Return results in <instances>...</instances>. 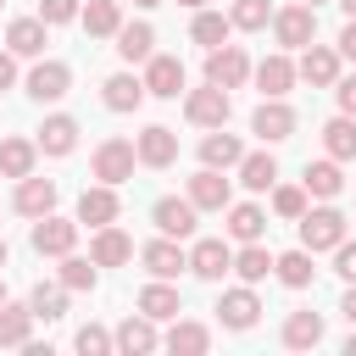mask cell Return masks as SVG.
Segmentation results:
<instances>
[{"label": "cell", "mask_w": 356, "mask_h": 356, "mask_svg": "<svg viewBox=\"0 0 356 356\" xmlns=\"http://www.w3.org/2000/svg\"><path fill=\"white\" fill-rule=\"evenodd\" d=\"M295 222H300V245H306V250L317 256V250H334V245L345 239V222H350V217H345L339 206H328V200H323V206L300 211Z\"/></svg>", "instance_id": "cell-1"}, {"label": "cell", "mask_w": 356, "mask_h": 356, "mask_svg": "<svg viewBox=\"0 0 356 356\" xmlns=\"http://www.w3.org/2000/svg\"><path fill=\"white\" fill-rule=\"evenodd\" d=\"M273 39H278V50H306L312 39H317V6H284V11H273Z\"/></svg>", "instance_id": "cell-2"}, {"label": "cell", "mask_w": 356, "mask_h": 356, "mask_svg": "<svg viewBox=\"0 0 356 356\" xmlns=\"http://www.w3.org/2000/svg\"><path fill=\"white\" fill-rule=\"evenodd\" d=\"M228 111H234V100H228V89H217V83H200V89L184 95V117H189L195 128H222Z\"/></svg>", "instance_id": "cell-3"}, {"label": "cell", "mask_w": 356, "mask_h": 356, "mask_svg": "<svg viewBox=\"0 0 356 356\" xmlns=\"http://www.w3.org/2000/svg\"><path fill=\"white\" fill-rule=\"evenodd\" d=\"M89 167H95V178H100V184H128V178H134V167H139L134 139H100Z\"/></svg>", "instance_id": "cell-4"}, {"label": "cell", "mask_w": 356, "mask_h": 356, "mask_svg": "<svg viewBox=\"0 0 356 356\" xmlns=\"http://www.w3.org/2000/svg\"><path fill=\"white\" fill-rule=\"evenodd\" d=\"M33 250L39 256H67L72 245H78V217H56V211H44V217H33Z\"/></svg>", "instance_id": "cell-5"}, {"label": "cell", "mask_w": 356, "mask_h": 356, "mask_svg": "<svg viewBox=\"0 0 356 356\" xmlns=\"http://www.w3.org/2000/svg\"><path fill=\"white\" fill-rule=\"evenodd\" d=\"M250 78V56L239 50V44H217V50H206V83H217V89H239Z\"/></svg>", "instance_id": "cell-6"}, {"label": "cell", "mask_w": 356, "mask_h": 356, "mask_svg": "<svg viewBox=\"0 0 356 356\" xmlns=\"http://www.w3.org/2000/svg\"><path fill=\"white\" fill-rule=\"evenodd\" d=\"M195 217H200V206H195L189 195H184V200H178V195H161V200L150 206V222H156L167 239H189V234H195Z\"/></svg>", "instance_id": "cell-7"}, {"label": "cell", "mask_w": 356, "mask_h": 356, "mask_svg": "<svg viewBox=\"0 0 356 356\" xmlns=\"http://www.w3.org/2000/svg\"><path fill=\"white\" fill-rule=\"evenodd\" d=\"M256 317H261V300H256V289H250V284L222 289V300H217V323H222V328L245 334V328H256Z\"/></svg>", "instance_id": "cell-8"}, {"label": "cell", "mask_w": 356, "mask_h": 356, "mask_svg": "<svg viewBox=\"0 0 356 356\" xmlns=\"http://www.w3.org/2000/svg\"><path fill=\"white\" fill-rule=\"evenodd\" d=\"M295 78H306L312 89H334V78H339V50L312 39V44L300 50V67H295Z\"/></svg>", "instance_id": "cell-9"}, {"label": "cell", "mask_w": 356, "mask_h": 356, "mask_svg": "<svg viewBox=\"0 0 356 356\" xmlns=\"http://www.w3.org/2000/svg\"><path fill=\"white\" fill-rule=\"evenodd\" d=\"M250 78H256L261 100H284V95L295 89V61H289L284 50H273L267 61H256V67H250Z\"/></svg>", "instance_id": "cell-10"}, {"label": "cell", "mask_w": 356, "mask_h": 356, "mask_svg": "<svg viewBox=\"0 0 356 356\" xmlns=\"http://www.w3.org/2000/svg\"><path fill=\"white\" fill-rule=\"evenodd\" d=\"M189 273L206 284H222V273H234V250L222 239H195L189 245Z\"/></svg>", "instance_id": "cell-11"}, {"label": "cell", "mask_w": 356, "mask_h": 356, "mask_svg": "<svg viewBox=\"0 0 356 356\" xmlns=\"http://www.w3.org/2000/svg\"><path fill=\"white\" fill-rule=\"evenodd\" d=\"M67 89H72V67H67V61H33V67H28V95H33L39 106H44V100H61Z\"/></svg>", "instance_id": "cell-12"}, {"label": "cell", "mask_w": 356, "mask_h": 356, "mask_svg": "<svg viewBox=\"0 0 356 356\" xmlns=\"http://www.w3.org/2000/svg\"><path fill=\"white\" fill-rule=\"evenodd\" d=\"M250 134H256L261 145H284V139L295 134V111H289L284 100H261L256 117H250Z\"/></svg>", "instance_id": "cell-13"}, {"label": "cell", "mask_w": 356, "mask_h": 356, "mask_svg": "<svg viewBox=\"0 0 356 356\" xmlns=\"http://www.w3.org/2000/svg\"><path fill=\"white\" fill-rule=\"evenodd\" d=\"M134 156H139V167H172V161H178V134L161 128V122H150V128L134 139Z\"/></svg>", "instance_id": "cell-14"}, {"label": "cell", "mask_w": 356, "mask_h": 356, "mask_svg": "<svg viewBox=\"0 0 356 356\" xmlns=\"http://www.w3.org/2000/svg\"><path fill=\"white\" fill-rule=\"evenodd\" d=\"M117 211H122L117 184H95V189L78 195V228H83V222H89V228H106V222H117Z\"/></svg>", "instance_id": "cell-15"}, {"label": "cell", "mask_w": 356, "mask_h": 356, "mask_svg": "<svg viewBox=\"0 0 356 356\" xmlns=\"http://www.w3.org/2000/svg\"><path fill=\"white\" fill-rule=\"evenodd\" d=\"M184 195H189V200H195L200 211H222V206L234 200V184H228V178H222L217 167H200V172L189 178V189H184Z\"/></svg>", "instance_id": "cell-16"}, {"label": "cell", "mask_w": 356, "mask_h": 356, "mask_svg": "<svg viewBox=\"0 0 356 356\" xmlns=\"http://www.w3.org/2000/svg\"><path fill=\"white\" fill-rule=\"evenodd\" d=\"M139 261H145V273H150V278H178V273L189 267V250H178V239H167V234H161V239H150V245L139 250Z\"/></svg>", "instance_id": "cell-17"}, {"label": "cell", "mask_w": 356, "mask_h": 356, "mask_svg": "<svg viewBox=\"0 0 356 356\" xmlns=\"http://www.w3.org/2000/svg\"><path fill=\"white\" fill-rule=\"evenodd\" d=\"M178 89H184V67H178V56H150V61H145V95H156V100H178Z\"/></svg>", "instance_id": "cell-18"}, {"label": "cell", "mask_w": 356, "mask_h": 356, "mask_svg": "<svg viewBox=\"0 0 356 356\" xmlns=\"http://www.w3.org/2000/svg\"><path fill=\"white\" fill-rule=\"evenodd\" d=\"M11 206L22 211V217H44V211H56V178H17V195H11Z\"/></svg>", "instance_id": "cell-19"}, {"label": "cell", "mask_w": 356, "mask_h": 356, "mask_svg": "<svg viewBox=\"0 0 356 356\" xmlns=\"http://www.w3.org/2000/svg\"><path fill=\"white\" fill-rule=\"evenodd\" d=\"M128 256H134V239H128L117 222L95 228V239H89V261H95V267H122Z\"/></svg>", "instance_id": "cell-20"}, {"label": "cell", "mask_w": 356, "mask_h": 356, "mask_svg": "<svg viewBox=\"0 0 356 356\" xmlns=\"http://www.w3.org/2000/svg\"><path fill=\"white\" fill-rule=\"evenodd\" d=\"M111 345H117L122 356H150V350L161 345V334H156V323H150L145 312H134V317H128V323L111 334Z\"/></svg>", "instance_id": "cell-21"}, {"label": "cell", "mask_w": 356, "mask_h": 356, "mask_svg": "<svg viewBox=\"0 0 356 356\" xmlns=\"http://www.w3.org/2000/svg\"><path fill=\"white\" fill-rule=\"evenodd\" d=\"M161 345L172 356H206L211 350V328L206 323H189V317H172V328L161 334Z\"/></svg>", "instance_id": "cell-22"}, {"label": "cell", "mask_w": 356, "mask_h": 356, "mask_svg": "<svg viewBox=\"0 0 356 356\" xmlns=\"http://www.w3.org/2000/svg\"><path fill=\"white\" fill-rule=\"evenodd\" d=\"M100 100H106V111H139V106H145V78L111 72V78L100 83Z\"/></svg>", "instance_id": "cell-23"}, {"label": "cell", "mask_w": 356, "mask_h": 356, "mask_svg": "<svg viewBox=\"0 0 356 356\" xmlns=\"http://www.w3.org/2000/svg\"><path fill=\"white\" fill-rule=\"evenodd\" d=\"M33 145H39L44 156H72V150H78V117H67V111L44 117V128H39Z\"/></svg>", "instance_id": "cell-24"}, {"label": "cell", "mask_w": 356, "mask_h": 356, "mask_svg": "<svg viewBox=\"0 0 356 356\" xmlns=\"http://www.w3.org/2000/svg\"><path fill=\"white\" fill-rule=\"evenodd\" d=\"M222 211H228V222H222V228H228V239L250 245V239H261V234H267V211H261V206H250V200H228Z\"/></svg>", "instance_id": "cell-25"}, {"label": "cell", "mask_w": 356, "mask_h": 356, "mask_svg": "<svg viewBox=\"0 0 356 356\" xmlns=\"http://www.w3.org/2000/svg\"><path fill=\"white\" fill-rule=\"evenodd\" d=\"M134 306H139V312H145V317H150V323H172V317H178V312H184V300H178V289H172V284H167V278H156V284H145V289H139V300H134Z\"/></svg>", "instance_id": "cell-26"}, {"label": "cell", "mask_w": 356, "mask_h": 356, "mask_svg": "<svg viewBox=\"0 0 356 356\" xmlns=\"http://www.w3.org/2000/svg\"><path fill=\"white\" fill-rule=\"evenodd\" d=\"M33 339V306L0 300V350H22Z\"/></svg>", "instance_id": "cell-27"}, {"label": "cell", "mask_w": 356, "mask_h": 356, "mask_svg": "<svg viewBox=\"0 0 356 356\" xmlns=\"http://www.w3.org/2000/svg\"><path fill=\"white\" fill-rule=\"evenodd\" d=\"M111 39H117V56H122L128 67H134V61H150V56H156V28H150V22H122V28L111 33Z\"/></svg>", "instance_id": "cell-28"}, {"label": "cell", "mask_w": 356, "mask_h": 356, "mask_svg": "<svg viewBox=\"0 0 356 356\" xmlns=\"http://www.w3.org/2000/svg\"><path fill=\"white\" fill-rule=\"evenodd\" d=\"M300 189H306L312 200H334V195L345 189V172H339V161H334V156H323V161H306V178H300Z\"/></svg>", "instance_id": "cell-29"}, {"label": "cell", "mask_w": 356, "mask_h": 356, "mask_svg": "<svg viewBox=\"0 0 356 356\" xmlns=\"http://www.w3.org/2000/svg\"><path fill=\"white\" fill-rule=\"evenodd\" d=\"M239 156H245V145H239L234 134H222V128H211V134L200 139V167L228 172V167H239Z\"/></svg>", "instance_id": "cell-30"}, {"label": "cell", "mask_w": 356, "mask_h": 356, "mask_svg": "<svg viewBox=\"0 0 356 356\" xmlns=\"http://www.w3.org/2000/svg\"><path fill=\"white\" fill-rule=\"evenodd\" d=\"M67 295H72V289H67L61 278H56V284H44V278H39V284H33V295H28L33 323H61V317H67Z\"/></svg>", "instance_id": "cell-31"}, {"label": "cell", "mask_w": 356, "mask_h": 356, "mask_svg": "<svg viewBox=\"0 0 356 356\" xmlns=\"http://www.w3.org/2000/svg\"><path fill=\"white\" fill-rule=\"evenodd\" d=\"M44 44H50V39H44V22H39V17H17V22L6 28V50H11V56H44Z\"/></svg>", "instance_id": "cell-32"}, {"label": "cell", "mask_w": 356, "mask_h": 356, "mask_svg": "<svg viewBox=\"0 0 356 356\" xmlns=\"http://www.w3.org/2000/svg\"><path fill=\"white\" fill-rule=\"evenodd\" d=\"M239 184H245L250 195L273 189V184H278V161H273L267 150H245V156H239Z\"/></svg>", "instance_id": "cell-33"}, {"label": "cell", "mask_w": 356, "mask_h": 356, "mask_svg": "<svg viewBox=\"0 0 356 356\" xmlns=\"http://www.w3.org/2000/svg\"><path fill=\"white\" fill-rule=\"evenodd\" d=\"M78 22L89 28V39H111V33L122 28V6H117V0H89V6L78 11Z\"/></svg>", "instance_id": "cell-34"}, {"label": "cell", "mask_w": 356, "mask_h": 356, "mask_svg": "<svg viewBox=\"0 0 356 356\" xmlns=\"http://www.w3.org/2000/svg\"><path fill=\"white\" fill-rule=\"evenodd\" d=\"M273 273H278V284H289V289H306V284L317 278V267H312V250H306V245H300V250L273 256Z\"/></svg>", "instance_id": "cell-35"}, {"label": "cell", "mask_w": 356, "mask_h": 356, "mask_svg": "<svg viewBox=\"0 0 356 356\" xmlns=\"http://www.w3.org/2000/svg\"><path fill=\"white\" fill-rule=\"evenodd\" d=\"M284 345H289V350L323 345V317H317V312H289V317H284Z\"/></svg>", "instance_id": "cell-36"}, {"label": "cell", "mask_w": 356, "mask_h": 356, "mask_svg": "<svg viewBox=\"0 0 356 356\" xmlns=\"http://www.w3.org/2000/svg\"><path fill=\"white\" fill-rule=\"evenodd\" d=\"M323 150H328L334 161H350V156H356V117H345V111L328 117V122H323Z\"/></svg>", "instance_id": "cell-37"}, {"label": "cell", "mask_w": 356, "mask_h": 356, "mask_svg": "<svg viewBox=\"0 0 356 356\" xmlns=\"http://www.w3.org/2000/svg\"><path fill=\"white\" fill-rule=\"evenodd\" d=\"M228 33H234V22L222 17V11H195V22H189V39L195 44H206V50H217V44H228Z\"/></svg>", "instance_id": "cell-38"}, {"label": "cell", "mask_w": 356, "mask_h": 356, "mask_svg": "<svg viewBox=\"0 0 356 356\" xmlns=\"http://www.w3.org/2000/svg\"><path fill=\"white\" fill-rule=\"evenodd\" d=\"M39 161V145L33 139H0V172L6 178H28Z\"/></svg>", "instance_id": "cell-39"}, {"label": "cell", "mask_w": 356, "mask_h": 356, "mask_svg": "<svg viewBox=\"0 0 356 356\" xmlns=\"http://www.w3.org/2000/svg\"><path fill=\"white\" fill-rule=\"evenodd\" d=\"M234 273H239L245 284H261V278L273 273V250H267L261 239H250L245 250H234Z\"/></svg>", "instance_id": "cell-40"}, {"label": "cell", "mask_w": 356, "mask_h": 356, "mask_svg": "<svg viewBox=\"0 0 356 356\" xmlns=\"http://www.w3.org/2000/svg\"><path fill=\"white\" fill-rule=\"evenodd\" d=\"M228 22H234L239 33H256V28H267V22H273V6H267V0H234Z\"/></svg>", "instance_id": "cell-41"}, {"label": "cell", "mask_w": 356, "mask_h": 356, "mask_svg": "<svg viewBox=\"0 0 356 356\" xmlns=\"http://www.w3.org/2000/svg\"><path fill=\"white\" fill-rule=\"evenodd\" d=\"M61 284H67V289H95L100 273H95V261H83V256L67 250V256H61Z\"/></svg>", "instance_id": "cell-42"}, {"label": "cell", "mask_w": 356, "mask_h": 356, "mask_svg": "<svg viewBox=\"0 0 356 356\" xmlns=\"http://www.w3.org/2000/svg\"><path fill=\"white\" fill-rule=\"evenodd\" d=\"M273 211H278L284 222H295V217L306 211V189H300V184H273Z\"/></svg>", "instance_id": "cell-43"}, {"label": "cell", "mask_w": 356, "mask_h": 356, "mask_svg": "<svg viewBox=\"0 0 356 356\" xmlns=\"http://www.w3.org/2000/svg\"><path fill=\"white\" fill-rule=\"evenodd\" d=\"M72 345H78L83 356H111V350H117V345H111V334H106L100 323H83V328L72 334Z\"/></svg>", "instance_id": "cell-44"}, {"label": "cell", "mask_w": 356, "mask_h": 356, "mask_svg": "<svg viewBox=\"0 0 356 356\" xmlns=\"http://www.w3.org/2000/svg\"><path fill=\"white\" fill-rule=\"evenodd\" d=\"M39 22L56 28V22H78V0H39Z\"/></svg>", "instance_id": "cell-45"}, {"label": "cell", "mask_w": 356, "mask_h": 356, "mask_svg": "<svg viewBox=\"0 0 356 356\" xmlns=\"http://www.w3.org/2000/svg\"><path fill=\"white\" fill-rule=\"evenodd\" d=\"M334 273H339L345 284H356V239H339V245H334Z\"/></svg>", "instance_id": "cell-46"}, {"label": "cell", "mask_w": 356, "mask_h": 356, "mask_svg": "<svg viewBox=\"0 0 356 356\" xmlns=\"http://www.w3.org/2000/svg\"><path fill=\"white\" fill-rule=\"evenodd\" d=\"M334 95H339V111L356 117V78H334Z\"/></svg>", "instance_id": "cell-47"}, {"label": "cell", "mask_w": 356, "mask_h": 356, "mask_svg": "<svg viewBox=\"0 0 356 356\" xmlns=\"http://www.w3.org/2000/svg\"><path fill=\"white\" fill-rule=\"evenodd\" d=\"M11 83H17V56H11V50H0V95H6Z\"/></svg>", "instance_id": "cell-48"}, {"label": "cell", "mask_w": 356, "mask_h": 356, "mask_svg": "<svg viewBox=\"0 0 356 356\" xmlns=\"http://www.w3.org/2000/svg\"><path fill=\"white\" fill-rule=\"evenodd\" d=\"M339 56H345V61H356V17L339 28Z\"/></svg>", "instance_id": "cell-49"}, {"label": "cell", "mask_w": 356, "mask_h": 356, "mask_svg": "<svg viewBox=\"0 0 356 356\" xmlns=\"http://www.w3.org/2000/svg\"><path fill=\"white\" fill-rule=\"evenodd\" d=\"M339 312H345V323H350V328H356V284H350V289H345V300H339Z\"/></svg>", "instance_id": "cell-50"}, {"label": "cell", "mask_w": 356, "mask_h": 356, "mask_svg": "<svg viewBox=\"0 0 356 356\" xmlns=\"http://www.w3.org/2000/svg\"><path fill=\"white\" fill-rule=\"evenodd\" d=\"M345 356H356V328H350V339H345Z\"/></svg>", "instance_id": "cell-51"}, {"label": "cell", "mask_w": 356, "mask_h": 356, "mask_svg": "<svg viewBox=\"0 0 356 356\" xmlns=\"http://www.w3.org/2000/svg\"><path fill=\"white\" fill-rule=\"evenodd\" d=\"M339 11H345V17H356V0H339Z\"/></svg>", "instance_id": "cell-52"}, {"label": "cell", "mask_w": 356, "mask_h": 356, "mask_svg": "<svg viewBox=\"0 0 356 356\" xmlns=\"http://www.w3.org/2000/svg\"><path fill=\"white\" fill-rule=\"evenodd\" d=\"M134 6H139V11H150V6H161V0H134Z\"/></svg>", "instance_id": "cell-53"}, {"label": "cell", "mask_w": 356, "mask_h": 356, "mask_svg": "<svg viewBox=\"0 0 356 356\" xmlns=\"http://www.w3.org/2000/svg\"><path fill=\"white\" fill-rule=\"evenodd\" d=\"M178 6H189V11H200V6H206V0H178Z\"/></svg>", "instance_id": "cell-54"}, {"label": "cell", "mask_w": 356, "mask_h": 356, "mask_svg": "<svg viewBox=\"0 0 356 356\" xmlns=\"http://www.w3.org/2000/svg\"><path fill=\"white\" fill-rule=\"evenodd\" d=\"M6 256H11V250H6V239H0V267H6Z\"/></svg>", "instance_id": "cell-55"}, {"label": "cell", "mask_w": 356, "mask_h": 356, "mask_svg": "<svg viewBox=\"0 0 356 356\" xmlns=\"http://www.w3.org/2000/svg\"><path fill=\"white\" fill-rule=\"evenodd\" d=\"M306 6H323V0H306Z\"/></svg>", "instance_id": "cell-56"}, {"label": "cell", "mask_w": 356, "mask_h": 356, "mask_svg": "<svg viewBox=\"0 0 356 356\" xmlns=\"http://www.w3.org/2000/svg\"><path fill=\"white\" fill-rule=\"evenodd\" d=\"M0 300H6V284H0Z\"/></svg>", "instance_id": "cell-57"}]
</instances>
